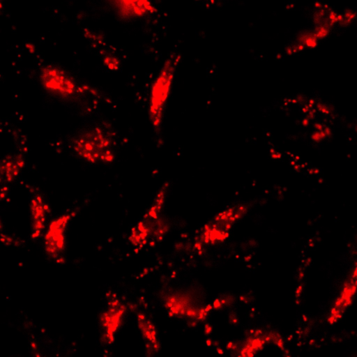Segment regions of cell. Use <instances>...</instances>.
<instances>
[{"label":"cell","mask_w":357,"mask_h":357,"mask_svg":"<svg viewBox=\"0 0 357 357\" xmlns=\"http://www.w3.org/2000/svg\"><path fill=\"white\" fill-rule=\"evenodd\" d=\"M79 158L93 164H106L114 160L116 137L107 123H96L78 130L70 140Z\"/></svg>","instance_id":"1"},{"label":"cell","mask_w":357,"mask_h":357,"mask_svg":"<svg viewBox=\"0 0 357 357\" xmlns=\"http://www.w3.org/2000/svg\"><path fill=\"white\" fill-rule=\"evenodd\" d=\"M38 79L41 88L48 96L63 102H77L100 95L98 90L55 63H47L42 66L39 70Z\"/></svg>","instance_id":"2"},{"label":"cell","mask_w":357,"mask_h":357,"mask_svg":"<svg viewBox=\"0 0 357 357\" xmlns=\"http://www.w3.org/2000/svg\"><path fill=\"white\" fill-rule=\"evenodd\" d=\"M181 58L180 53H171L160 68L151 87L148 115L150 124L158 141L162 140L166 107Z\"/></svg>","instance_id":"3"},{"label":"cell","mask_w":357,"mask_h":357,"mask_svg":"<svg viewBox=\"0 0 357 357\" xmlns=\"http://www.w3.org/2000/svg\"><path fill=\"white\" fill-rule=\"evenodd\" d=\"M163 197L159 198L142 220L133 228L130 236L132 243L143 246L161 239L168 229V222L162 213Z\"/></svg>","instance_id":"4"},{"label":"cell","mask_w":357,"mask_h":357,"mask_svg":"<svg viewBox=\"0 0 357 357\" xmlns=\"http://www.w3.org/2000/svg\"><path fill=\"white\" fill-rule=\"evenodd\" d=\"M162 303L171 316L185 320L192 326L197 324V321L204 320L208 314L204 309L196 307L191 296L183 290L167 294Z\"/></svg>","instance_id":"5"},{"label":"cell","mask_w":357,"mask_h":357,"mask_svg":"<svg viewBox=\"0 0 357 357\" xmlns=\"http://www.w3.org/2000/svg\"><path fill=\"white\" fill-rule=\"evenodd\" d=\"M126 306L117 299L109 302L108 305L99 314L98 324L100 341L110 344L121 328L126 315Z\"/></svg>","instance_id":"6"},{"label":"cell","mask_w":357,"mask_h":357,"mask_svg":"<svg viewBox=\"0 0 357 357\" xmlns=\"http://www.w3.org/2000/svg\"><path fill=\"white\" fill-rule=\"evenodd\" d=\"M109 6L114 15L121 22H132L155 15L158 12L155 6L145 0L109 1Z\"/></svg>","instance_id":"7"},{"label":"cell","mask_w":357,"mask_h":357,"mask_svg":"<svg viewBox=\"0 0 357 357\" xmlns=\"http://www.w3.org/2000/svg\"><path fill=\"white\" fill-rule=\"evenodd\" d=\"M137 326L144 340L148 356L159 351L160 344L156 328L152 320L144 313H139L137 318Z\"/></svg>","instance_id":"8"},{"label":"cell","mask_w":357,"mask_h":357,"mask_svg":"<svg viewBox=\"0 0 357 357\" xmlns=\"http://www.w3.org/2000/svg\"><path fill=\"white\" fill-rule=\"evenodd\" d=\"M103 62L105 66L112 70H116L119 68V60L114 56H107L104 57Z\"/></svg>","instance_id":"9"},{"label":"cell","mask_w":357,"mask_h":357,"mask_svg":"<svg viewBox=\"0 0 357 357\" xmlns=\"http://www.w3.org/2000/svg\"><path fill=\"white\" fill-rule=\"evenodd\" d=\"M33 356L32 357H46L36 347H33Z\"/></svg>","instance_id":"10"},{"label":"cell","mask_w":357,"mask_h":357,"mask_svg":"<svg viewBox=\"0 0 357 357\" xmlns=\"http://www.w3.org/2000/svg\"><path fill=\"white\" fill-rule=\"evenodd\" d=\"M276 344H278V346L282 350H284V347H283V342H282V340L280 337L277 341H276Z\"/></svg>","instance_id":"11"},{"label":"cell","mask_w":357,"mask_h":357,"mask_svg":"<svg viewBox=\"0 0 357 357\" xmlns=\"http://www.w3.org/2000/svg\"><path fill=\"white\" fill-rule=\"evenodd\" d=\"M221 303L219 301V300H215L213 303V307L214 308H220L221 307Z\"/></svg>","instance_id":"12"},{"label":"cell","mask_w":357,"mask_h":357,"mask_svg":"<svg viewBox=\"0 0 357 357\" xmlns=\"http://www.w3.org/2000/svg\"><path fill=\"white\" fill-rule=\"evenodd\" d=\"M337 321V319L331 315V317H330L328 319V321L331 324H333L334 322H335Z\"/></svg>","instance_id":"13"},{"label":"cell","mask_w":357,"mask_h":357,"mask_svg":"<svg viewBox=\"0 0 357 357\" xmlns=\"http://www.w3.org/2000/svg\"><path fill=\"white\" fill-rule=\"evenodd\" d=\"M342 303H344L342 300L340 298H338L335 302V305L337 307H340L342 304Z\"/></svg>","instance_id":"14"},{"label":"cell","mask_w":357,"mask_h":357,"mask_svg":"<svg viewBox=\"0 0 357 357\" xmlns=\"http://www.w3.org/2000/svg\"><path fill=\"white\" fill-rule=\"evenodd\" d=\"M232 346H233V343L229 342L227 345V349H231Z\"/></svg>","instance_id":"15"},{"label":"cell","mask_w":357,"mask_h":357,"mask_svg":"<svg viewBox=\"0 0 357 357\" xmlns=\"http://www.w3.org/2000/svg\"><path fill=\"white\" fill-rule=\"evenodd\" d=\"M271 337L268 336V337H266L265 338V340H264V341H265V342H270V341H271Z\"/></svg>","instance_id":"16"},{"label":"cell","mask_w":357,"mask_h":357,"mask_svg":"<svg viewBox=\"0 0 357 357\" xmlns=\"http://www.w3.org/2000/svg\"><path fill=\"white\" fill-rule=\"evenodd\" d=\"M217 351H218V354H223V351H222V349H217Z\"/></svg>","instance_id":"17"},{"label":"cell","mask_w":357,"mask_h":357,"mask_svg":"<svg viewBox=\"0 0 357 357\" xmlns=\"http://www.w3.org/2000/svg\"><path fill=\"white\" fill-rule=\"evenodd\" d=\"M303 319L304 321H307V318L305 314L303 315Z\"/></svg>","instance_id":"18"},{"label":"cell","mask_w":357,"mask_h":357,"mask_svg":"<svg viewBox=\"0 0 357 357\" xmlns=\"http://www.w3.org/2000/svg\"><path fill=\"white\" fill-rule=\"evenodd\" d=\"M206 343L208 346H210L211 344L210 340H207Z\"/></svg>","instance_id":"19"},{"label":"cell","mask_w":357,"mask_h":357,"mask_svg":"<svg viewBox=\"0 0 357 357\" xmlns=\"http://www.w3.org/2000/svg\"><path fill=\"white\" fill-rule=\"evenodd\" d=\"M257 332H259L260 333H261V331L260 330H257ZM255 335V336H256V335H258V333H256Z\"/></svg>","instance_id":"20"},{"label":"cell","mask_w":357,"mask_h":357,"mask_svg":"<svg viewBox=\"0 0 357 357\" xmlns=\"http://www.w3.org/2000/svg\"><path fill=\"white\" fill-rule=\"evenodd\" d=\"M250 333H254V331H253V330H250Z\"/></svg>","instance_id":"21"},{"label":"cell","mask_w":357,"mask_h":357,"mask_svg":"<svg viewBox=\"0 0 357 357\" xmlns=\"http://www.w3.org/2000/svg\"><path fill=\"white\" fill-rule=\"evenodd\" d=\"M313 342H314V340H312L310 341V344H312V343H313Z\"/></svg>","instance_id":"22"},{"label":"cell","mask_w":357,"mask_h":357,"mask_svg":"<svg viewBox=\"0 0 357 357\" xmlns=\"http://www.w3.org/2000/svg\"><path fill=\"white\" fill-rule=\"evenodd\" d=\"M286 351V354H289V351L288 350H285Z\"/></svg>","instance_id":"23"},{"label":"cell","mask_w":357,"mask_h":357,"mask_svg":"<svg viewBox=\"0 0 357 357\" xmlns=\"http://www.w3.org/2000/svg\"><path fill=\"white\" fill-rule=\"evenodd\" d=\"M287 357H290V356L287 355Z\"/></svg>","instance_id":"24"}]
</instances>
